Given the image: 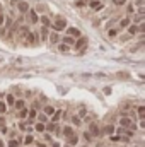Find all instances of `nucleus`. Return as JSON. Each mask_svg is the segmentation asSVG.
<instances>
[{
	"instance_id": "11",
	"label": "nucleus",
	"mask_w": 145,
	"mask_h": 147,
	"mask_svg": "<svg viewBox=\"0 0 145 147\" xmlns=\"http://www.w3.org/2000/svg\"><path fill=\"white\" fill-rule=\"evenodd\" d=\"M128 24H130V19H123V21H121V24H119V26H121V28H126V26H128Z\"/></svg>"
},
{
	"instance_id": "3",
	"label": "nucleus",
	"mask_w": 145,
	"mask_h": 147,
	"mask_svg": "<svg viewBox=\"0 0 145 147\" xmlns=\"http://www.w3.org/2000/svg\"><path fill=\"white\" fill-rule=\"evenodd\" d=\"M17 5H19V10H21V12H27V9H29V5H27L26 2H19Z\"/></svg>"
},
{
	"instance_id": "14",
	"label": "nucleus",
	"mask_w": 145,
	"mask_h": 147,
	"mask_svg": "<svg viewBox=\"0 0 145 147\" xmlns=\"http://www.w3.org/2000/svg\"><path fill=\"white\" fill-rule=\"evenodd\" d=\"M50 39H51V41H53V43H56V41H58V34H55V33H53V34H50Z\"/></svg>"
},
{
	"instance_id": "27",
	"label": "nucleus",
	"mask_w": 145,
	"mask_h": 147,
	"mask_svg": "<svg viewBox=\"0 0 145 147\" xmlns=\"http://www.w3.org/2000/svg\"><path fill=\"white\" fill-rule=\"evenodd\" d=\"M0 147H3V142H2V140H0Z\"/></svg>"
},
{
	"instance_id": "4",
	"label": "nucleus",
	"mask_w": 145,
	"mask_h": 147,
	"mask_svg": "<svg viewBox=\"0 0 145 147\" xmlns=\"http://www.w3.org/2000/svg\"><path fill=\"white\" fill-rule=\"evenodd\" d=\"M68 34H72V36H80V31H79V29H77V28H70V29H68Z\"/></svg>"
},
{
	"instance_id": "5",
	"label": "nucleus",
	"mask_w": 145,
	"mask_h": 147,
	"mask_svg": "<svg viewBox=\"0 0 145 147\" xmlns=\"http://www.w3.org/2000/svg\"><path fill=\"white\" fill-rule=\"evenodd\" d=\"M121 125H125V127L128 125V127L133 128V123H132V120H128V118H123V120H121Z\"/></svg>"
},
{
	"instance_id": "21",
	"label": "nucleus",
	"mask_w": 145,
	"mask_h": 147,
	"mask_svg": "<svg viewBox=\"0 0 145 147\" xmlns=\"http://www.w3.org/2000/svg\"><path fill=\"white\" fill-rule=\"evenodd\" d=\"M41 21H43V24H44V26H50V21H48V17H43Z\"/></svg>"
},
{
	"instance_id": "24",
	"label": "nucleus",
	"mask_w": 145,
	"mask_h": 147,
	"mask_svg": "<svg viewBox=\"0 0 145 147\" xmlns=\"http://www.w3.org/2000/svg\"><path fill=\"white\" fill-rule=\"evenodd\" d=\"M31 142H33V137H31V135H29V137H26V144H31Z\"/></svg>"
},
{
	"instance_id": "18",
	"label": "nucleus",
	"mask_w": 145,
	"mask_h": 147,
	"mask_svg": "<svg viewBox=\"0 0 145 147\" xmlns=\"http://www.w3.org/2000/svg\"><path fill=\"white\" fill-rule=\"evenodd\" d=\"M26 115H27V111L22 108V110H21V115H19V116H21V118H26Z\"/></svg>"
},
{
	"instance_id": "6",
	"label": "nucleus",
	"mask_w": 145,
	"mask_h": 147,
	"mask_svg": "<svg viewBox=\"0 0 145 147\" xmlns=\"http://www.w3.org/2000/svg\"><path fill=\"white\" fill-rule=\"evenodd\" d=\"M63 133H65L67 137H70V135H73V130L70 128V127H65V130H63Z\"/></svg>"
},
{
	"instance_id": "10",
	"label": "nucleus",
	"mask_w": 145,
	"mask_h": 147,
	"mask_svg": "<svg viewBox=\"0 0 145 147\" xmlns=\"http://www.w3.org/2000/svg\"><path fill=\"white\" fill-rule=\"evenodd\" d=\"M138 116H140V118H144V116H145V108H144V106L138 108Z\"/></svg>"
},
{
	"instance_id": "17",
	"label": "nucleus",
	"mask_w": 145,
	"mask_h": 147,
	"mask_svg": "<svg viewBox=\"0 0 145 147\" xmlns=\"http://www.w3.org/2000/svg\"><path fill=\"white\" fill-rule=\"evenodd\" d=\"M91 128H92V135H97V133H99V132H97V127H96V125H92Z\"/></svg>"
},
{
	"instance_id": "7",
	"label": "nucleus",
	"mask_w": 145,
	"mask_h": 147,
	"mask_svg": "<svg viewBox=\"0 0 145 147\" xmlns=\"http://www.w3.org/2000/svg\"><path fill=\"white\" fill-rule=\"evenodd\" d=\"M31 21H33V22H38V21H39V17H38V14L34 12V10L31 12Z\"/></svg>"
},
{
	"instance_id": "26",
	"label": "nucleus",
	"mask_w": 145,
	"mask_h": 147,
	"mask_svg": "<svg viewBox=\"0 0 145 147\" xmlns=\"http://www.w3.org/2000/svg\"><path fill=\"white\" fill-rule=\"evenodd\" d=\"M60 50L62 51H67V44H60Z\"/></svg>"
},
{
	"instance_id": "25",
	"label": "nucleus",
	"mask_w": 145,
	"mask_h": 147,
	"mask_svg": "<svg viewBox=\"0 0 145 147\" xmlns=\"http://www.w3.org/2000/svg\"><path fill=\"white\" fill-rule=\"evenodd\" d=\"M114 3H116V5H123V3H125V0H114Z\"/></svg>"
},
{
	"instance_id": "22",
	"label": "nucleus",
	"mask_w": 145,
	"mask_h": 147,
	"mask_svg": "<svg viewBox=\"0 0 145 147\" xmlns=\"http://www.w3.org/2000/svg\"><path fill=\"white\" fill-rule=\"evenodd\" d=\"M135 33H137V28L132 26V28H130V34H135Z\"/></svg>"
},
{
	"instance_id": "15",
	"label": "nucleus",
	"mask_w": 145,
	"mask_h": 147,
	"mask_svg": "<svg viewBox=\"0 0 145 147\" xmlns=\"http://www.w3.org/2000/svg\"><path fill=\"white\" fill-rule=\"evenodd\" d=\"M113 130H114V128H113L111 125H108V127L104 128V132H106V133H113Z\"/></svg>"
},
{
	"instance_id": "16",
	"label": "nucleus",
	"mask_w": 145,
	"mask_h": 147,
	"mask_svg": "<svg viewBox=\"0 0 145 147\" xmlns=\"http://www.w3.org/2000/svg\"><path fill=\"white\" fill-rule=\"evenodd\" d=\"M60 115H62V111H56V113H55V116H53V121H58Z\"/></svg>"
},
{
	"instance_id": "23",
	"label": "nucleus",
	"mask_w": 145,
	"mask_h": 147,
	"mask_svg": "<svg viewBox=\"0 0 145 147\" xmlns=\"http://www.w3.org/2000/svg\"><path fill=\"white\" fill-rule=\"evenodd\" d=\"M5 111V103H0V113H3Z\"/></svg>"
},
{
	"instance_id": "19",
	"label": "nucleus",
	"mask_w": 145,
	"mask_h": 147,
	"mask_svg": "<svg viewBox=\"0 0 145 147\" xmlns=\"http://www.w3.org/2000/svg\"><path fill=\"white\" fill-rule=\"evenodd\" d=\"M70 144H77V137L75 135H70Z\"/></svg>"
},
{
	"instance_id": "1",
	"label": "nucleus",
	"mask_w": 145,
	"mask_h": 147,
	"mask_svg": "<svg viewBox=\"0 0 145 147\" xmlns=\"http://www.w3.org/2000/svg\"><path fill=\"white\" fill-rule=\"evenodd\" d=\"M65 26H67V22H65V19H58V21H56V22L53 24V28H55L56 31H62V29H63Z\"/></svg>"
},
{
	"instance_id": "20",
	"label": "nucleus",
	"mask_w": 145,
	"mask_h": 147,
	"mask_svg": "<svg viewBox=\"0 0 145 147\" xmlns=\"http://www.w3.org/2000/svg\"><path fill=\"white\" fill-rule=\"evenodd\" d=\"M9 147H19V146H17L15 140H10V142H9Z\"/></svg>"
},
{
	"instance_id": "8",
	"label": "nucleus",
	"mask_w": 145,
	"mask_h": 147,
	"mask_svg": "<svg viewBox=\"0 0 145 147\" xmlns=\"http://www.w3.org/2000/svg\"><path fill=\"white\" fill-rule=\"evenodd\" d=\"M15 101H14V96L12 94H7V104H14Z\"/></svg>"
},
{
	"instance_id": "12",
	"label": "nucleus",
	"mask_w": 145,
	"mask_h": 147,
	"mask_svg": "<svg viewBox=\"0 0 145 147\" xmlns=\"http://www.w3.org/2000/svg\"><path fill=\"white\" fill-rule=\"evenodd\" d=\"M14 104H15V108H19V110L24 108V101H17V103H14Z\"/></svg>"
},
{
	"instance_id": "9",
	"label": "nucleus",
	"mask_w": 145,
	"mask_h": 147,
	"mask_svg": "<svg viewBox=\"0 0 145 147\" xmlns=\"http://www.w3.org/2000/svg\"><path fill=\"white\" fill-rule=\"evenodd\" d=\"M44 113H46V115H53V113H55V110H53L51 106H46V108H44Z\"/></svg>"
},
{
	"instance_id": "2",
	"label": "nucleus",
	"mask_w": 145,
	"mask_h": 147,
	"mask_svg": "<svg viewBox=\"0 0 145 147\" xmlns=\"http://www.w3.org/2000/svg\"><path fill=\"white\" fill-rule=\"evenodd\" d=\"M87 44V38H80L77 43H75V50H84Z\"/></svg>"
},
{
	"instance_id": "13",
	"label": "nucleus",
	"mask_w": 145,
	"mask_h": 147,
	"mask_svg": "<svg viewBox=\"0 0 145 147\" xmlns=\"http://www.w3.org/2000/svg\"><path fill=\"white\" fill-rule=\"evenodd\" d=\"M36 130H38V132H43V130H44V125H43V123H38V125H36Z\"/></svg>"
}]
</instances>
